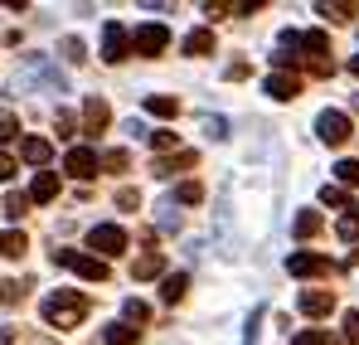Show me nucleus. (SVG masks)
<instances>
[{
	"label": "nucleus",
	"mask_w": 359,
	"mask_h": 345,
	"mask_svg": "<svg viewBox=\"0 0 359 345\" xmlns=\"http://www.w3.org/2000/svg\"><path fill=\"white\" fill-rule=\"evenodd\" d=\"M39 311H44V321H49L54 331H73V326L88 316V297H78L73 287H59V292H49V297H44V306H39Z\"/></svg>",
	"instance_id": "nucleus-1"
},
{
	"label": "nucleus",
	"mask_w": 359,
	"mask_h": 345,
	"mask_svg": "<svg viewBox=\"0 0 359 345\" xmlns=\"http://www.w3.org/2000/svg\"><path fill=\"white\" fill-rule=\"evenodd\" d=\"M88 248H93V258H117L121 248H126V229L117 224H97V229H88Z\"/></svg>",
	"instance_id": "nucleus-2"
},
{
	"label": "nucleus",
	"mask_w": 359,
	"mask_h": 345,
	"mask_svg": "<svg viewBox=\"0 0 359 345\" xmlns=\"http://www.w3.org/2000/svg\"><path fill=\"white\" fill-rule=\"evenodd\" d=\"M316 136H320L325 146H345V141H350V117L325 108V112L316 117Z\"/></svg>",
	"instance_id": "nucleus-3"
},
{
	"label": "nucleus",
	"mask_w": 359,
	"mask_h": 345,
	"mask_svg": "<svg viewBox=\"0 0 359 345\" xmlns=\"http://www.w3.org/2000/svg\"><path fill=\"white\" fill-rule=\"evenodd\" d=\"M59 263L73 268L78 278H88V282H107V273H112V268H107L102 258H93V253H59Z\"/></svg>",
	"instance_id": "nucleus-4"
},
{
	"label": "nucleus",
	"mask_w": 359,
	"mask_h": 345,
	"mask_svg": "<svg viewBox=\"0 0 359 345\" xmlns=\"http://www.w3.org/2000/svg\"><path fill=\"white\" fill-rule=\"evenodd\" d=\"M165 44H170V30H165V25H141V30L131 34V49L146 54V58H156Z\"/></svg>",
	"instance_id": "nucleus-5"
},
{
	"label": "nucleus",
	"mask_w": 359,
	"mask_h": 345,
	"mask_svg": "<svg viewBox=\"0 0 359 345\" xmlns=\"http://www.w3.org/2000/svg\"><path fill=\"white\" fill-rule=\"evenodd\" d=\"M126 54H131V34L121 30L117 20H112V25H102V58H107V63H121Z\"/></svg>",
	"instance_id": "nucleus-6"
},
{
	"label": "nucleus",
	"mask_w": 359,
	"mask_h": 345,
	"mask_svg": "<svg viewBox=\"0 0 359 345\" xmlns=\"http://www.w3.org/2000/svg\"><path fill=\"white\" fill-rule=\"evenodd\" d=\"M97 166H102V156H93L88 146H73V151L63 156V171L73 175V180H93V175H97Z\"/></svg>",
	"instance_id": "nucleus-7"
},
{
	"label": "nucleus",
	"mask_w": 359,
	"mask_h": 345,
	"mask_svg": "<svg viewBox=\"0 0 359 345\" xmlns=\"http://www.w3.org/2000/svg\"><path fill=\"white\" fill-rule=\"evenodd\" d=\"M297 306H301V316H330V311H335V297L320 292V287H306L297 297Z\"/></svg>",
	"instance_id": "nucleus-8"
},
{
	"label": "nucleus",
	"mask_w": 359,
	"mask_h": 345,
	"mask_svg": "<svg viewBox=\"0 0 359 345\" xmlns=\"http://www.w3.org/2000/svg\"><path fill=\"white\" fill-rule=\"evenodd\" d=\"M262 88H267V98L292 103V98L301 93V78H297V73H267V83H262Z\"/></svg>",
	"instance_id": "nucleus-9"
},
{
	"label": "nucleus",
	"mask_w": 359,
	"mask_h": 345,
	"mask_svg": "<svg viewBox=\"0 0 359 345\" xmlns=\"http://www.w3.org/2000/svg\"><path fill=\"white\" fill-rule=\"evenodd\" d=\"M287 268H292V278H320V273H330V263L320 253H292Z\"/></svg>",
	"instance_id": "nucleus-10"
},
{
	"label": "nucleus",
	"mask_w": 359,
	"mask_h": 345,
	"mask_svg": "<svg viewBox=\"0 0 359 345\" xmlns=\"http://www.w3.org/2000/svg\"><path fill=\"white\" fill-rule=\"evenodd\" d=\"M107 98H88V103H83V131H93V136H97V131H107Z\"/></svg>",
	"instance_id": "nucleus-11"
},
{
	"label": "nucleus",
	"mask_w": 359,
	"mask_h": 345,
	"mask_svg": "<svg viewBox=\"0 0 359 345\" xmlns=\"http://www.w3.org/2000/svg\"><path fill=\"white\" fill-rule=\"evenodd\" d=\"M54 195H59V175L39 171V175H34V185H29V200H34V204H49Z\"/></svg>",
	"instance_id": "nucleus-12"
},
{
	"label": "nucleus",
	"mask_w": 359,
	"mask_h": 345,
	"mask_svg": "<svg viewBox=\"0 0 359 345\" xmlns=\"http://www.w3.org/2000/svg\"><path fill=\"white\" fill-rule=\"evenodd\" d=\"M20 156H25L29 166H49L54 146H49V141H39V136H25V141H20Z\"/></svg>",
	"instance_id": "nucleus-13"
},
{
	"label": "nucleus",
	"mask_w": 359,
	"mask_h": 345,
	"mask_svg": "<svg viewBox=\"0 0 359 345\" xmlns=\"http://www.w3.org/2000/svg\"><path fill=\"white\" fill-rule=\"evenodd\" d=\"M194 161H199V156H194V151H175V156H170V161H156V166H151V171L161 175V180H170V175H175V171H189V166H194Z\"/></svg>",
	"instance_id": "nucleus-14"
},
{
	"label": "nucleus",
	"mask_w": 359,
	"mask_h": 345,
	"mask_svg": "<svg viewBox=\"0 0 359 345\" xmlns=\"http://www.w3.org/2000/svg\"><path fill=\"white\" fill-rule=\"evenodd\" d=\"M209 49H214V30H189V34H184V54H209Z\"/></svg>",
	"instance_id": "nucleus-15"
},
{
	"label": "nucleus",
	"mask_w": 359,
	"mask_h": 345,
	"mask_svg": "<svg viewBox=\"0 0 359 345\" xmlns=\"http://www.w3.org/2000/svg\"><path fill=\"white\" fill-rule=\"evenodd\" d=\"M297 49H306V54H330V39L320 34V30H306V34H297Z\"/></svg>",
	"instance_id": "nucleus-16"
},
{
	"label": "nucleus",
	"mask_w": 359,
	"mask_h": 345,
	"mask_svg": "<svg viewBox=\"0 0 359 345\" xmlns=\"http://www.w3.org/2000/svg\"><path fill=\"white\" fill-rule=\"evenodd\" d=\"M184 292H189V278H184V273H170V278L161 282V297H165L170 306H175V301H184Z\"/></svg>",
	"instance_id": "nucleus-17"
},
{
	"label": "nucleus",
	"mask_w": 359,
	"mask_h": 345,
	"mask_svg": "<svg viewBox=\"0 0 359 345\" xmlns=\"http://www.w3.org/2000/svg\"><path fill=\"white\" fill-rule=\"evenodd\" d=\"M131 273H136L141 282H146V278H161V273H165V258H161V253H146V258H136Z\"/></svg>",
	"instance_id": "nucleus-18"
},
{
	"label": "nucleus",
	"mask_w": 359,
	"mask_h": 345,
	"mask_svg": "<svg viewBox=\"0 0 359 345\" xmlns=\"http://www.w3.org/2000/svg\"><path fill=\"white\" fill-rule=\"evenodd\" d=\"M25 248H29V243H25L20 229H10L5 238H0V253H5V258H25Z\"/></svg>",
	"instance_id": "nucleus-19"
},
{
	"label": "nucleus",
	"mask_w": 359,
	"mask_h": 345,
	"mask_svg": "<svg viewBox=\"0 0 359 345\" xmlns=\"http://www.w3.org/2000/svg\"><path fill=\"white\" fill-rule=\"evenodd\" d=\"M320 233V214L316 209H301L297 214V238H316Z\"/></svg>",
	"instance_id": "nucleus-20"
},
{
	"label": "nucleus",
	"mask_w": 359,
	"mask_h": 345,
	"mask_svg": "<svg viewBox=\"0 0 359 345\" xmlns=\"http://www.w3.org/2000/svg\"><path fill=\"white\" fill-rule=\"evenodd\" d=\"M335 229H340V238H345V243H355V238H359V204H350V209H345V219H340Z\"/></svg>",
	"instance_id": "nucleus-21"
},
{
	"label": "nucleus",
	"mask_w": 359,
	"mask_h": 345,
	"mask_svg": "<svg viewBox=\"0 0 359 345\" xmlns=\"http://www.w3.org/2000/svg\"><path fill=\"white\" fill-rule=\"evenodd\" d=\"M146 112H151V117H175L180 103H175V98H156V93H151V98H146Z\"/></svg>",
	"instance_id": "nucleus-22"
},
{
	"label": "nucleus",
	"mask_w": 359,
	"mask_h": 345,
	"mask_svg": "<svg viewBox=\"0 0 359 345\" xmlns=\"http://www.w3.org/2000/svg\"><path fill=\"white\" fill-rule=\"evenodd\" d=\"M316 10H320L325 20H355V15H359V5H330V0H325V5H316Z\"/></svg>",
	"instance_id": "nucleus-23"
},
{
	"label": "nucleus",
	"mask_w": 359,
	"mask_h": 345,
	"mask_svg": "<svg viewBox=\"0 0 359 345\" xmlns=\"http://www.w3.org/2000/svg\"><path fill=\"white\" fill-rule=\"evenodd\" d=\"M175 200H180V204H199V200H204L199 180H184V185H175Z\"/></svg>",
	"instance_id": "nucleus-24"
},
{
	"label": "nucleus",
	"mask_w": 359,
	"mask_h": 345,
	"mask_svg": "<svg viewBox=\"0 0 359 345\" xmlns=\"http://www.w3.org/2000/svg\"><path fill=\"white\" fill-rule=\"evenodd\" d=\"M29 214V195H10L5 200V219H25Z\"/></svg>",
	"instance_id": "nucleus-25"
},
{
	"label": "nucleus",
	"mask_w": 359,
	"mask_h": 345,
	"mask_svg": "<svg viewBox=\"0 0 359 345\" xmlns=\"http://www.w3.org/2000/svg\"><path fill=\"white\" fill-rule=\"evenodd\" d=\"M102 341H107V345H141V341H136V331H131V326H112V331H107Z\"/></svg>",
	"instance_id": "nucleus-26"
},
{
	"label": "nucleus",
	"mask_w": 359,
	"mask_h": 345,
	"mask_svg": "<svg viewBox=\"0 0 359 345\" xmlns=\"http://www.w3.org/2000/svg\"><path fill=\"white\" fill-rule=\"evenodd\" d=\"M204 136H209V141H224V136H229V122H224V117H204Z\"/></svg>",
	"instance_id": "nucleus-27"
},
{
	"label": "nucleus",
	"mask_w": 359,
	"mask_h": 345,
	"mask_svg": "<svg viewBox=\"0 0 359 345\" xmlns=\"http://www.w3.org/2000/svg\"><path fill=\"white\" fill-rule=\"evenodd\" d=\"M121 316H126V321H151V306H146V301H136V297H131V301H126V306H121Z\"/></svg>",
	"instance_id": "nucleus-28"
},
{
	"label": "nucleus",
	"mask_w": 359,
	"mask_h": 345,
	"mask_svg": "<svg viewBox=\"0 0 359 345\" xmlns=\"http://www.w3.org/2000/svg\"><path fill=\"white\" fill-rule=\"evenodd\" d=\"M151 146L156 151H180V136L175 131H151Z\"/></svg>",
	"instance_id": "nucleus-29"
},
{
	"label": "nucleus",
	"mask_w": 359,
	"mask_h": 345,
	"mask_svg": "<svg viewBox=\"0 0 359 345\" xmlns=\"http://www.w3.org/2000/svg\"><path fill=\"white\" fill-rule=\"evenodd\" d=\"M292 345H335V336H330V331H301Z\"/></svg>",
	"instance_id": "nucleus-30"
},
{
	"label": "nucleus",
	"mask_w": 359,
	"mask_h": 345,
	"mask_svg": "<svg viewBox=\"0 0 359 345\" xmlns=\"http://www.w3.org/2000/svg\"><path fill=\"white\" fill-rule=\"evenodd\" d=\"M0 301H5V306L25 301V282H0Z\"/></svg>",
	"instance_id": "nucleus-31"
},
{
	"label": "nucleus",
	"mask_w": 359,
	"mask_h": 345,
	"mask_svg": "<svg viewBox=\"0 0 359 345\" xmlns=\"http://www.w3.org/2000/svg\"><path fill=\"white\" fill-rule=\"evenodd\" d=\"M335 175H340V185H359V161H340Z\"/></svg>",
	"instance_id": "nucleus-32"
},
{
	"label": "nucleus",
	"mask_w": 359,
	"mask_h": 345,
	"mask_svg": "<svg viewBox=\"0 0 359 345\" xmlns=\"http://www.w3.org/2000/svg\"><path fill=\"white\" fill-rule=\"evenodd\" d=\"M126 166H131L126 151H107V156H102V171H126Z\"/></svg>",
	"instance_id": "nucleus-33"
},
{
	"label": "nucleus",
	"mask_w": 359,
	"mask_h": 345,
	"mask_svg": "<svg viewBox=\"0 0 359 345\" xmlns=\"http://www.w3.org/2000/svg\"><path fill=\"white\" fill-rule=\"evenodd\" d=\"M20 131V122H15V112H0V141H10Z\"/></svg>",
	"instance_id": "nucleus-34"
},
{
	"label": "nucleus",
	"mask_w": 359,
	"mask_h": 345,
	"mask_svg": "<svg viewBox=\"0 0 359 345\" xmlns=\"http://www.w3.org/2000/svg\"><path fill=\"white\" fill-rule=\"evenodd\" d=\"M320 204H345V190H340V185H325V190H320Z\"/></svg>",
	"instance_id": "nucleus-35"
},
{
	"label": "nucleus",
	"mask_w": 359,
	"mask_h": 345,
	"mask_svg": "<svg viewBox=\"0 0 359 345\" xmlns=\"http://www.w3.org/2000/svg\"><path fill=\"white\" fill-rule=\"evenodd\" d=\"M345 341L359 345V311H350V316H345Z\"/></svg>",
	"instance_id": "nucleus-36"
},
{
	"label": "nucleus",
	"mask_w": 359,
	"mask_h": 345,
	"mask_svg": "<svg viewBox=\"0 0 359 345\" xmlns=\"http://www.w3.org/2000/svg\"><path fill=\"white\" fill-rule=\"evenodd\" d=\"M63 58H73V63H83V39H63Z\"/></svg>",
	"instance_id": "nucleus-37"
},
{
	"label": "nucleus",
	"mask_w": 359,
	"mask_h": 345,
	"mask_svg": "<svg viewBox=\"0 0 359 345\" xmlns=\"http://www.w3.org/2000/svg\"><path fill=\"white\" fill-rule=\"evenodd\" d=\"M117 204H121V209H136V204H141V195H136V190H121Z\"/></svg>",
	"instance_id": "nucleus-38"
},
{
	"label": "nucleus",
	"mask_w": 359,
	"mask_h": 345,
	"mask_svg": "<svg viewBox=\"0 0 359 345\" xmlns=\"http://www.w3.org/2000/svg\"><path fill=\"white\" fill-rule=\"evenodd\" d=\"M10 175H15V156H5V151H0V185H5Z\"/></svg>",
	"instance_id": "nucleus-39"
},
{
	"label": "nucleus",
	"mask_w": 359,
	"mask_h": 345,
	"mask_svg": "<svg viewBox=\"0 0 359 345\" xmlns=\"http://www.w3.org/2000/svg\"><path fill=\"white\" fill-rule=\"evenodd\" d=\"M73 126H78V122H73V112H59V136H73Z\"/></svg>",
	"instance_id": "nucleus-40"
},
{
	"label": "nucleus",
	"mask_w": 359,
	"mask_h": 345,
	"mask_svg": "<svg viewBox=\"0 0 359 345\" xmlns=\"http://www.w3.org/2000/svg\"><path fill=\"white\" fill-rule=\"evenodd\" d=\"M350 73H355V78H359V54H355V58H350Z\"/></svg>",
	"instance_id": "nucleus-41"
},
{
	"label": "nucleus",
	"mask_w": 359,
	"mask_h": 345,
	"mask_svg": "<svg viewBox=\"0 0 359 345\" xmlns=\"http://www.w3.org/2000/svg\"><path fill=\"white\" fill-rule=\"evenodd\" d=\"M355 112H359V93H355Z\"/></svg>",
	"instance_id": "nucleus-42"
}]
</instances>
